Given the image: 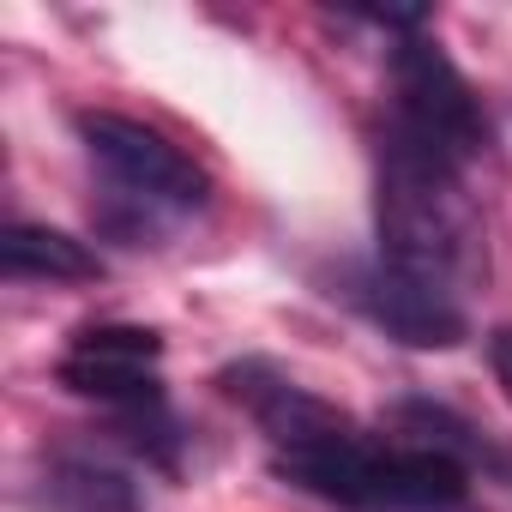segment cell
<instances>
[{
    "instance_id": "obj_1",
    "label": "cell",
    "mask_w": 512,
    "mask_h": 512,
    "mask_svg": "<svg viewBox=\"0 0 512 512\" xmlns=\"http://www.w3.org/2000/svg\"><path fill=\"white\" fill-rule=\"evenodd\" d=\"M380 266L458 296L470 278H482V229L464 199L458 163L404 133L398 121L380 139Z\"/></svg>"
},
{
    "instance_id": "obj_4",
    "label": "cell",
    "mask_w": 512,
    "mask_h": 512,
    "mask_svg": "<svg viewBox=\"0 0 512 512\" xmlns=\"http://www.w3.org/2000/svg\"><path fill=\"white\" fill-rule=\"evenodd\" d=\"M79 139L91 145V157H97L133 199L193 211V205H205V193H211L205 169H199L187 151H175L163 133H151V127H139V121H127V115L85 109V115H79Z\"/></svg>"
},
{
    "instance_id": "obj_3",
    "label": "cell",
    "mask_w": 512,
    "mask_h": 512,
    "mask_svg": "<svg viewBox=\"0 0 512 512\" xmlns=\"http://www.w3.org/2000/svg\"><path fill=\"white\" fill-rule=\"evenodd\" d=\"M392 91H398V127L434 145L440 157H452L458 169L488 151V115L470 79L428 37H404L392 49Z\"/></svg>"
},
{
    "instance_id": "obj_7",
    "label": "cell",
    "mask_w": 512,
    "mask_h": 512,
    "mask_svg": "<svg viewBox=\"0 0 512 512\" xmlns=\"http://www.w3.org/2000/svg\"><path fill=\"white\" fill-rule=\"evenodd\" d=\"M0 266H7V278H49V284H91L103 278V260L61 235V229H43V223H7V235H0Z\"/></svg>"
},
{
    "instance_id": "obj_5",
    "label": "cell",
    "mask_w": 512,
    "mask_h": 512,
    "mask_svg": "<svg viewBox=\"0 0 512 512\" xmlns=\"http://www.w3.org/2000/svg\"><path fill=\"white\" fill-rule=\"evenodd\" d=\"M157 362L163 338L151 326H91L67 344L61 356V386L79 398L127 404V410H157Z\"/></svg>"
},
{
    "instance_id": "obj_6",
    "label": "cell",
    "mask_w": 512,
    "mask_h": 512,
    "mask_svg": "<svg viewBox=\"0 0 512 512\" xmlns=\"http://www.w3.org/2000/svg\"><path fill=\"white\" fill-rule=\"evenodd\" d=\"M344 296H350L374 326H386L392 338H404V344H416V350H452V344L470 332L458 296H440V290H428V284H416V278H404V272H392V266H362V272H350Z\"/></svg>"
},
{
    "instance_id": "obj_8",
    "label": "cell",
    "mask_w": 512,
    "mask_h": 512,
    "mask_svg": "<svg viewBox=\"0 0 512 512\" xmlns=\"http://www.w3.org/2000/svg\"><path fill=\"white\" fill-rule=\"evenodd\" d=\"M55 494H61L67 512H139L133 488L115 470H97V464H61L55 470Z\"/></svg>"
},
{
    "instance_id": "obj_2",
    "label": "cell",
    "mask_w": 512,
    "mask_h": 512,
    "mask_svg": "<svg viewBox=\"0 0 512 512\" xmlns=\"http://www.w3.org/2000/svg\"><path fill=\"white\" fill-rule=\"evenodd\" d=\"M278 476H290L308 494L344 500V506H458L470 488L464 458H452L446 446H374L356 428H338L326 440L290 446L278 452Z\"/></svg>"
}]
</instances>
